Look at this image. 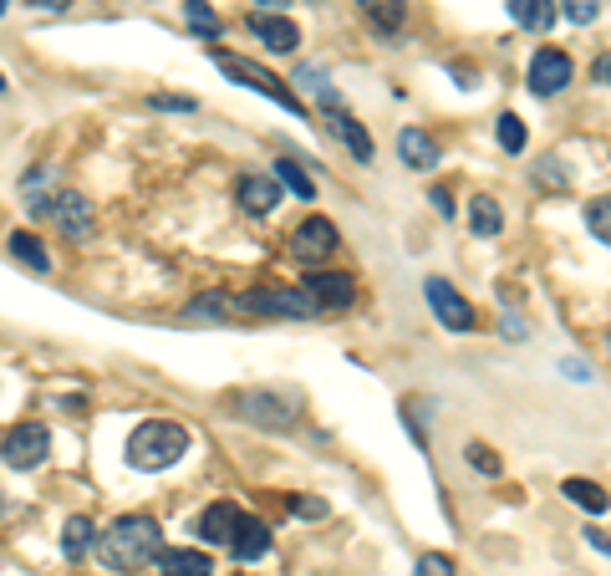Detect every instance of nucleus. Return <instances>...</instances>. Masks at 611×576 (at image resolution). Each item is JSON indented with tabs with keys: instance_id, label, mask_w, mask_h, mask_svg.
Listing matches in <instances>:
<instances>
[{
	"instance_id": "f257e3e1",
	"label": "nucleus",
	"mask_w": 611,
	"mask_h": 576,
	"mask_svg": "<svg viewBox=\"0 0 611 576\" xmlns=\"http://www.w3.org/2000/svg\"><path fill=\"white\" fill-rule=\"evenodd\" d=\"M158 551H164V530H158V521L143 515V510L117 515L107 530H98V556H102V566L117 576H132V572H143V566H153Z\"/></svg>"
},
{
	"instance_id": "f03ea898",
	"label": "nucleus",
	"mask_w": 611,
	"mask_h": 576,
	"mask_svg": "<svg viewBox=\"0 0 611 576\" xmlns=\"http://www.w3.org/2000/svg\"><path fill=\"white\" fill-rule=\"evenodd\" d=\"M189 428L174 424V419H149L128 434V464L143 470V475H158V470H174L183 455H189Z\"/></svg>"
},
{
	"instance_id": "7ed1b4c3",
	"label": "nucleus",
	"mask_w": 611,
	"mask_h": 576,
	"mask_svg": "<svg viewBox=\"0 0 611 576\" xmlns=\"http://www.w3.org/2000/svg\"><path fill=\"white\" fill-rule=\"evenodd\" d=\"M209 62H215L225 77H234L240 87H250V92H260V98H270V102H281L285 113H296V118H306V102L291 92V87L276 77V72H265L260 62H250V56H234V51H209Z\"/></svg>"
},
{
	"instance_id": "20e7f679",
	"label": "nucleus",
	"mask_w": 611,
	"mask_h": 576,
	"mask_svg": "<svg viewBox=\"0 0 611 576\" xmlns=\"http://www.w3.org/2000/svg\"><path fill=\"white\" fill-rule=\"evenodd\" d=\"M240 306L255 311V317H316L321 311L306 286H250L240 296Z\"/></svg>"
},
{
	"instance_id": "39448f33",
	"label": "nucleus",
	"mask_w": 611,
	"mask_h": 576,
	"mask_svg": "<svg viewBox=\"0 0 611 576\" xmlns=\"http://www.w3.org/2000/svg\"><path fill=\"white\" fill-rule=\"evenodd\" d=\"M234 413L255 428H291L296 424V398H281V393H265V388H245L230 398Z\"/></svg>"
},
{
	"instance_id": "423d86ee",
	"label": "nucleus",
	"mask_w": 611,
	"mask_h": 576,
	"mask_svg": "<svg viewBox=\"0 0 611 576\" xmlns=\"http://www.w3.org/2000/svg\"><path fill=\"white\" fill-rule=\"evenodd\" d=\"M321 123H327V133L336 138V143H347L357 164H372V138H367L362 123H357L347 107L336 102V92H331V87H321Z\"/></svg>"
},
{
	"instance_id": "0eeeda50",
	"label": "nucleus",
	"mask_w": 611,
	"mask_h": 576,
	"mask_svg": "<svg viewBox=\"0 0 611 576\" xmlns=\"http://www.w3.org/2000/svg\"><path fill=\"white\" fill-rule=\"evenodd\" d=\"M47 220H56V230H62L66 240H87L98 230V209H92V200L77 194V189H56L47 204Z\"/></svg>"
},
{
	"instance_id": "6e6552de",
	"label": "nucleus",
	"mask_w": 611,
	"mask_h": 576,
	"mask_svg": "<svg viewBox=\"0 0 611 576\" xmlns=\"http://www.w3.org/2000/svg\"><path fill=\"white\" fill-rule=\"evenodd\" d=\"M336 245H342V235H336V225H331L327 215H306V220L296 225V235H291V255H296L301 266H321V260H331Z\"/></svg>"
},
{
	"instance_id": "1a4fd4ad",
	"label": "nucleus",
	"mask_w": 611,
	"mask_h": 576,
	"mask_svg": "<svg viewBox=\"0 0 611 576\" xmlns=\"http://www.w3.org/2000/svg\"><path fill=\"white\" fill-rule=\"evenodd\" d=\"M51 455V428L47 424H16L0 444V459L11 464V470H36L41 459Z\"/></svg>"
},
{
	"instance_id": "9d476101",
	"label": "nucleus",
	"mask_w": 611,
	"mask_h": 576,
	"mask_svg": "<svg viewBox=\"0 0 611 576\" xmlns=\"http://www.w3.org/2000/svg\"><path fill=\"white\" fill-rule=\"evenodd\" d=\"M423 296H429L433 317H438L448 332H459V337H463V332H474V306L463 302V296L448 286L444 276H429V281H423Z\"/></svg>"
},
{
	"instance_id": "9b49d317",
	"label": "nucleus",
	"mask_w": 611,
	"mask_h": 576,
	"mask_svg": "<svg viewBox=\"0 0 611 576\" xmlns=\"http://www.w3.org/2000/svg\"><path fill=\"white\" fill-rule=\"evenodd\" d=\"M571 56H565L561 47H540L535 56H530V92H540V98H556V92H565L571 87Z\"/></svg>"
},
{
	"instance_id": "f8f14e48",
	"label": "nucleus",
	"mask_w": 611,
	"mask_h": 576,
	"mask_svg": "<svg viewBox=\"0 0 611 576\" xmlns=\"http://www.w3.org/2000/svg\"><path fill=\"white\" fill-rule=\"evenodd\" d=\"M281 194H285V189L276 184V174H270V169H250V174H240V179H234V200H240V209H245V215H255V220H265V215L281 204Z\"/></svg>"
},
{
	"instance_id": "ddd939ff",
	"label": "nucleus",
	"mask_w": 611,
	"mask_h": 576,
	"mask_svg": "<svg viewBox=\"0 0 611 576\" xmlns=\"http://www.w3.org/2000/svg\"><path fill=\"white\" fill-rule=\"evenodd\" d=\"M245 26H250V36H255V41H265V51H276V56H291V51L301 47V26L291 16H265V11H250Z\"/></svg>"
},
{
	"instance_id": "4468645a",
	"label": "nucleus",
	"mask_w": 611,
	"mask_h": 576,
	"mask_svg": "<svg viewBox=\"0 0 611 576\" xmlns=\"http://www.w3.org/2000/svg\"><path fill=\"white\" fill-rule=\"evenodd\" d=\"M306 291H311V302L321 306V311H342V306H352V276L342 271H311L306 276Z\"/></svg>"
},
{
	"instance_id": "2eb2a0df",
	"label": "nucleus",
	"mask_w": 611,
	"mask_h": 576,
	"mask_svg": "<svg viewBox=\"0 0 611 576\" xmlns=\"http://www.w3.org/2000/svg\"><path fill=\"white\" fill-rule=\"evenodd\" d=\"M240 515H245V510L234 505V500H215V505H204V515H199V536L209 546H230Z\"/></svg>"
},
{
	"instance_id": "dca6fc26",
	"label": "nucleus",
	"mask_w": 611,
	"mask_h": 576,
	"mask_svg": "<svg viewBox=\"0 0 611 576\" xmlns=\"http://www.w3.org/2000/svg\"><path fill=\"white\" fill-rule=\"evenodd\" d=\"M397 158L413 174H429L433 164H438V143H433L423 128H403V133H397Z\"/></svg>"
},
{
	"instance_id": "f3484780",
	"label": "nucleus",
	"mask_w": 611,
	"mask_h": 576,
	"mask_svg": "<svg viewBox=\"0 0 611 576\" xmlns=\"http://www.w3.org/2000/svg\"><path fill=\"white\" fill-rule=\"evenodd\" d=\"M265 551H270V526L255 521V515H240V526H234V536H230V556L260 561Z\"/></svg>"
},
{
	"instance_id": "a211bd4d",
	"label": "nucleus",
	"mask_w": 611,
	"mask_h": 576,
	"mask_svg": "<svg viewBox=\"0 0 611 576\" xmlns=\"http://www.w3.org/2000/svg\"><path fill=\"white\" fill-rule=\"evenodd\" d=\"M98 546V521L92 515H72L62 526V556L66 561H87V551Z\"/></svg>"
},
{
	"instance_id": "6ab92c4d",
	"label": "nucleus",
	"mask_w": 611,
	"mask_h": 576,
	"mask_svg": "<svg viewBox=\"0 0 611 576\" xmlns=\"http://www.w3.org/2000/svg\"><path fill=\"white\" fill-rule=\"evenodd\" d=\"M153 566L164 576H215V561L204 556V551H158Z\"/></svg>"
},
{
	"instance_id": "aec40b11",
	"label": "nucleus",
	"mask_w": 611,
	"mask_h": 576,
	"mask_svg": "<svg viewBox=\"0 0 611 576\" xmlns=\"http://www.w3.org/2000/svg\"><path fill=\"white\" fill-rule=\"evenodd\" d=\"M510 16H514V26H525V31H550L561 11H556L550 0H510Z\"/></svg>"
},
{
	"instance_id": "412c9836",
	"label": "nucleus",
	"mask_w": 611,
	"mask_h": 576,
	"mask_svg": "<svg viewBox=\"0 0 611 576\" xmlns=\"http://www.w3.org/2000/svg\"><path fill=\"white\" fill-rule=\"evenodd\" d=\"M561 495H565V500H571V505L591 510V515H607V510H611V495L601 490V485H591V479H565V485H561Z\"/></svg>"
},
{
	"instance_id": "4be33fe9",
	"label": "nucleus",
	"mask_w": 611,
	"mask_h": 576,
	"mask_svg": "<svg viewBox=\"0 0 611 576\" xmlns=\"http://www.w3.org/2000/svg\"><path fill=\"white\" fill-rule=\"evenodd\" d=\"M11 255H16L21 266H31L36 276H47V271H51V255H47V245H41V240L31 235V230H16V235H11Z\"/></svg>"
},
{
	"instance_id": "5701e85b",
	"label": "nucleus",
	"mask_w": 611,
	"mask_h": 576,
	"mask_svg": "<svg viewBox=\"0 0 611 576\" xmlns=\"http://www.w3.org/2000/svg\"><path fill=\"white\" fill-rule=\"evenodd\" d=\"M469 230H474V235H499V230H505V215H499V204L489 200V194H474V200H469Z\"/></svg>"
},
{
	"instance_id": "b1692460",
	"label": "nucleus",
	"mask_w": 611,
	"mask_h": 576,
	"mask_svg": "<svg viewBox=\"0 0 611 576\" xmlns=\"http://www.w3.org/2000/svg\"><path fill=\"white\" fill-rule=\"evenodd\" d=\"M270 174H276V184H281V189H291L296 200H306V204L316 200V179H311V174H306V169H301V164H291V158H281V164H276V169H270Z\"/></svg>"
},
{
	"instance_id": "393cba45",
	"label": "nucleus",
	"mask_w": 611,
	"mask_h": 576,
	"mask_svg": "<svg viewBox=\"0 0 611 576\" xmlns=\"http://www.w3.org/2000/svg\"><path fill=\"white\" fill-rule=\"evenodd\" d=\"M183 26H189L194 36H219L225 21L215 16V5H209V0H183Z\"/></svg>"
},
{
	"instance_id": "a878e982",
	"label": "nucleus",
	"mask_w": 611,
	"mask_h": 576,
	"mask_svg": "<svg viewBox=\"0 0 611 576\" xmlns=\"http://www.w3.org/2000/svg\"><path fill=\"white\" fill-rule=\"evenodd\" d=\"M367 11V21L378 26V31H397L403 26V0H357Z\"/></svg>"
},
{
	"instance_id": "bb28decb",
	"label": "nucleus",
	"mask_w": 611,
	"mask_h": 576,
	"mask_svg": "<svg viewBox=\"0 0 611 576\" xmlns=\"http://www.w3.org/2000/svg\"><path fill=\"white\" fill-rule=\"evenodd\" d=\"M586 225H591V235L601 240V245H611V194L586 204Z\"/></svg>"
},
{
	"instance_id": "cd10ccee",
	"label": "nucleus",
	"mask_w": 611,
	"mask_h": 576,
	"mask_svg": "<svg viewBox=\"0 0 611 576\" xmlns=\"http://www.w3.org/2000/svg\"><path fill=\"white\" fill-rule=\"evenodd\" d=\"M499 149L505 153H525V123L514 118V113H499Z\"/></svg>"
},
{
	"instance_id": "c85d7f7f",
	"label": "nucleus",
	"mask_w": 611,
	"mask_h": 576,
	"mask_svg": "<svg viewBox=\"0 0 611 576\" xmlns=\"http://www.w3.org/2000/svg\"><path fill=\"white\" fill-rule=\"evenodd\" d=\"M561 16L576 21V26H591L601 16V0H561Z\"/></svg>"
},
{
	"instance_id": "c756f323",
	"label": "nucleus",
	"mask_w": 611,
	"mask_h": 576,
	"mask_svg": "<svg viewBox=\"0 0 611 576\" xmlns=\"http://www.w3.org/2000/svg\"><path fill=\"white\" fill-rule=\"evenodd\" d=\"M463 455H469V464H474L480 475H489V479L499 475V459H495V449H489V444H469Z\"/></svg>"
},
{
	"instance_id": "7c9ffc66",
	"label": "nucleus",
	"mask_w": 611,
	"mask_h": 576,
	"mask_svg": "<svg viewBox=\"0 0 611 576\" xmlns=\"http://www.w3.org/2000/svg\"><path fill=\"white\" fill-rule=\"evenodd\" d=\"M413 576H454V561L448 556H438V551H433V556H423L418 561V572Z\"/></svg>"
},
{
	"instance_id": "2f4dec72",
	"label": "nucleus",
	"mask_w": 611,
	"mask_h": 576,
	"mask_svg": "<svg viewBox=\"0 0 611 576\" xmlns=\"http://www.w3.org/2000/svg\"><path fill=\"white\" fill-rule=\"evenodd\" d=\"M291 515H311V521H321V515H327V500H306V495H291Z\"/></svg>"
},
{
	"instance_id": "473e14b6",
	"label": "nucleus",
	"mask_w": 611,
	"mask_h": 576,
	"mask_svg": "<svg viewBox=\"0 0 611 576\" xmlns=\"http://www.w3.org/2000/svg\"><path fill=\"white\" fill-rule=\"evenodd\" d=\"M499 332H505V342H525V337H530V332H525V317H510V311L499 317Z\"/></svg>"
},
{
	"instance_id": "72a5a7b5",
	"label": "nucleus",
	"mask_w": 611,
	"mask_h": 576,
	"mask_svg": "<svg viewBox=\"0 0 611 576\" xmlns=\"http://www.w3.org/2000/svg\"><path fill=\"white\" fill-rule=\"evenodd\" d=\"M433 209H438L444 220H454V215H459V209H454V194H448L444 184H433Z\"/></svg>"
},
{
	"instance_id": "f704fd0d",
	"label": "nucleus",
	"mask_w": 611,
	"mask_h": 576,
	"mask_svg": "<svg viewBox=\"0 0 611 576\" xmlns=\"http://www.w3.org/2000/svg\"><path fill=\"white\" fill-rule=\"evenodd\" d=\"M561 368H565V377H576V383H586V377H591V368H586V362H576V357H565Z\"/></svg>"
},
{
	"instance_id": "c9c22d12",
	"label": "nucleus",
	"mask_w": 611,
	"mask_h": 576,
	"mask_svg": "<svg viewBox=\"0 0 611 576\" xmlns=\"http://www.w3.org/2000/svg\"><path fill=\"white\" fill-rule=\"evenodd\" d=\"M153 107H168V113H189L194 102H189V98H153Z\"/></svg>"
},
{
	"instance_id": "e433bc0d",
	"label": "nucleus",
	"mask_w": 611,
	"mask_h": 576,
	"mask_svg": "<svg viewBox=\"0 0 611 576\" xmlns=\"http://www.w3.org/2000/svg\"><path fill=\"white\" fill-rule=\"evenodd\" d=\"M596 82H601V87H611V51H607V56H596Z\"/></svg>"
},
{
	"instance_id": "4c0bfd02",
	"label": "nucleus",
	"mask_w": 611,
	"mask_h": 576,
	"mask_svg": "<svg viewBox=\"0 0 611 576\" xmlns=\"http://www.w3.org/2000/svg\"><path fill=\"white\" fill-rule=\"evenodd\" d=\"M586 541H591L596 551H607V556H611V536H607V530H586Z\"/></svg>"
},
{
	"instance_id": "58836bf2",
	"label": "nucleus",
	"mask_w": 611,
	"mask_h": 576,
	"mask_svg": "<svg viewBox=\"0 0 611 576\" xmlns=\"http://www.w3.org/2000/svg\"><path fill=\"white\" fill-rule=\"evenodd\" d=\"M31 5H41V11H66L72 0H31Z\"/></svg>"
},
{
	"instance_id": "ea45409f",
	"label": "nucleus",
	"mask_w": 611,
	"mask_h": 576,
	"mask_svg": "<svg viewBox=\"0 0 611 576\" xmlns=\"http://www.w3.org/2000/svg\"><path fill=\"white\" fill-rule=\"evenodd\" d=\"M255 5H265V16H276V11H281L285 0H255Z\"/></svg>"
},
{
	"instance_id": "a19ab883",
	"label": "nucleus",
	"mask_w": 611,
	"mask_h": 576,
	"mask_svg": "<svg viewBox=\"0 0 611 576\" xmlns=\"http://www.w3.org/2000/svg\"><path fill=\"white\" fill-rule=\"evenodd\" d=\"M5 5H11V0H0V16H5Z\"/></svg>"
},
{
	"instance_id": "79ce46f5",
	"label": "nucleus",
	"mask_w": 611,
	"mask_h": 576,
	"mask_svg": "<svg viewBox=\"0 0 611 576\" xmlns=\"http://www.w3.org/2000/svg\"><path fill=\"white\" fill-rule=\"evenodd\" d=\"M0 92H5V72H0Z\"/></svg>"
},
{
	"instance_id": "37998d69",
	"label": "nucleus",
	"mask_w": 611,
	"mask_h": 576,
	"mask_svg": "<svg viewBox=\"0 0 611 576\" xmlns=\"http://www.w3.org/2000/svg\"><path fill=\"white\" fill-rule=\"evenodd\" d=\"M0 515H5V500H0Z\"/></svg>"
}]
</instances>
